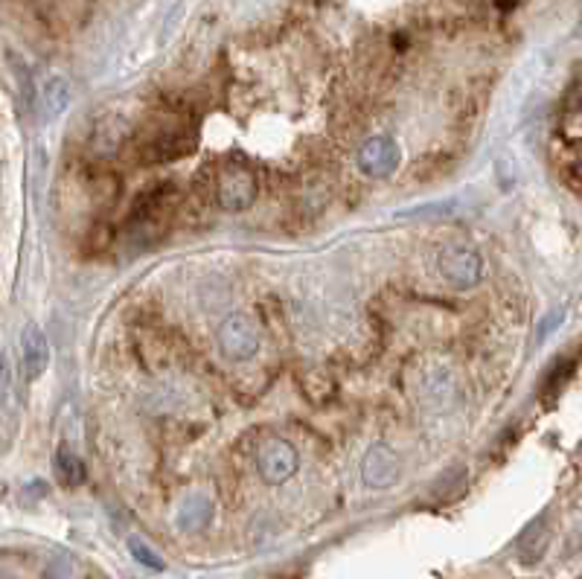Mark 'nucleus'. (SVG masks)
Wrapping results in <instances>:
<instances>
[{"label":"nucleus","mask_w":582,"mask_h":579,"mask_svg":"<svg viewBox=\"0 0 582 579\" xmlns=\"http://www.w3.org/2000/svg\"><path fill=\"white\" fill-rule=\"evenodd\" d=\"M196 149V131L189 126H163L155 134H149L146 140L137 146V160L141 163H170L189 155Z\"/></svg>","instance_id":"f257e3e1"},{"label":"nucleus","mask_w":582,"mask_h":579,"mask_svg":"<svg viewBox=\"0 0 582 579\" xmlns=\"http://www.w3.org/2000/svg\"><path fill=\"white\" fill-rule=\"evenodd\" d=\"M218 350L225 352L230 362H247L259 350V326L254 323L251 314L233 312L228 321L218 326Z\"/></svg>","instance_id":"f03ea898"},{"label":"nucleus","mask_w":582,"mask_h":579,"mask_svg":"<svg viewBox=\"0 0 582 579\" xmlns=\"http://www.w3.org/2000/svg\"><path fill=\"white\" fill-rule=\"evenodd\" d=\"M440 274L457 288H472L483 280V259L466 245H446L437 256Z\"/></svg>","instance_id":"7ed1b4c3"},{"label":"nucleus","mask_w":582,"mask_h":579,"mask_svg":"<svg viewBox=\"0 0 582 579\" xmlns=\"http://www.w3.org/2000/svg\"><path fill=\"white\" fill-rule=\"evenodd\" d=\"M175 198H178V189L170 181H160L155 187L143 189L131 204L129 227H155L163 218H170Z\"/></svg>","instance_id":"20e7f679"},{"label":"nucleus","mask_w":582,"mask_h":579,"mask_svg":"<svg viewBox=\"0 0 582 579\" xmlns=\"http://www.w3.org/2000/svg\"><path fill=\"white\" fill-rule=\"evenodd\" d=\"M216 198L228 213H242L257 198V178L247 167H228L218 175Z\"/></svg>","instance_id":"39448f33"},{"label":"nucleus","mask_w":582,"mask_h":579,"mask_svg":"<svg viewBox=\"0 0 582 579\" xmlns=\"http://www.w3.org/2000/svg\"><path fill=\"white\" fill-rule=\"evenodd\" d=\"M402 163V151L396 146L393 137L387 134H376L364 140V146L358 149V169H362L367 178H387L399 169Z\"/></svg>","instance_id":"423d86ee"},{"label":"nucleus","mask_w":582,"mask_h":579,"mask_svg":"<svg viewBox=\"0 0 582 579\" xmlns=\"http://www.w3.org/2000/svg\"><path fill=\"white\" fill-rule=\"evenodd\" d=\"M257 466L266 484H286L297 472V451L286 439H268L257 454Z\"/></svg>","instance_id":"0eeeda50"},{"label":"nucleus","mask_w":582,"mask_h":579,"mask_svg":"<svg viewBox=\"0 0 582 579\" xmlns=\"http://www.w3.org/2000/svg\"><path fill=\"white\" fill-rule=\"evenodd\" d=\"M362 472L367 487L387 489L399 480V458L387 446H373L362 460Z\"/></svg>","instance_id":"6e6552de"},{"label":"nucleus","mask_w":582,"mask_h":579,"mask_svg":"<svg viewBox=\"0 0 582 579\" xmlns=\"http://www.w3.org/2000/svg\"><path fill=\"white\" fill-rule=\"evenodd\" d=\"M21 352H24V370L26 379L35 381L47 373L50 367V341L41 333L38 323H26L24 335H21Z\"/></svg>","instance_id":"1a4fd4ad"},{"label":"nucleus","mask_w":582,"mask_h":579,"mask_svg":"<svg viewBox=\"0 0 582 579\" xmlns=\"http://www.w3.org/2000/svg\"><path fill=\"white\" fill-rule=\"evenodd\" d=\"M548 542H550V530H548V518L542 516L538 521H533L528 530H524L521 542H519V559L524 565H536L538 559L545 556Z\"/></svg>","instance_id":"9d476101"},{"label":"nucleus","mask_w":582,"mask_h":579,"mask_svg":"<svg viewBox=\"0 0 582 579\" xmlns=\"http://www.w3.org/2000/svg\"><path fill=\"white\" fill-rule=\"evenodd\" d=\"M71 105V85H67L64 76H50L44 82V91H41V111H44V120H55L67 111Z\"/></svg>","instance_id":"9b49d317"},{"label":"nucleus","mask_w":582,"mask_h":579,"mask_svg":"<svg viewBox=\"0 0 582 579\" xmlns=\"http://www.w3.org/2000/svg\"><path fill=\"white\" fill-rule=\"evenodd\" d=\"M55 472H59V480L64 487L85 484V463H82L67 446H59V451H55Z\"/></svg>","instance_id":"f8f14e48"},{"label":"nucleus","mask_w":582,"mask_h":579,"mask_svg":"<svg viewBox=\"0 0 582 579\" xmlns=\"http://www.w3.org/2000/svg\"><path fill=\"white\" fill-rule=\"evenodd\" d=\"M207 518H210V501L201 498V495H192L189 501H184L181 513H178V524H181L184 530L204 527Z\"/></svg>","instance_id":"ddd939ff"},{"label":"nucleus","mask_w":582,"mask_h":579,"mask_svg":"<svg viewBox=\"0 0 582 579\" xmlns=\"http://www.w3.org/2000/svg\"><path fill=\"white\" fill-rule=\"evenodd\" d=\"M466 489V468L463 466H454V468H449V472H442L440 478H437V484H434V498H440V501H451V498H457Z\"/></svg>","instance_id":"4468645a"},{"label":"nucleus","mask_w":582,"mask_h":579,"mask_svg":"<svg viewBox=\"0 0 582 579\" xmlns=\"http://www.w3.org/2000/svg\"><path fill=\"white\" fill-rule=\"evenodd\" d=\"M91 189H93V198L100 201L102 207H111L117 201L120 196V181H117V175H111V172H102V175H96L93 181H91Z\"/></svg>","instance_id":"2eb2a0df"},{"label":"nucleus","mask_w":582,"mask_h":579,"mask_svg":"<svg viewBox=\"0 0 582 579\" xmlns=\"http://www.w3.org/2000/svg\"><path fill=\"white\" fill-rule=\"evenodd\" d=\"M303 393L309 396V402L321 405V402H329V399H332V393H335V384H332V379H326V376L312 373V376L303 379Z\"/></svg>","instance_id":"dca6fc26"},{"label":"nucleus","mask_w":582,"mask_h":579,"mask_svg":"<svg viewBox=\"0 0 582 579\" xmlns=\"http://www.w3.org/2000/svg\"><path fill=\"white\" fill-rule=\"evenodd\" d=\"M129 550H131V556H134L137 562L146 565V568H151V571H163V568H166L163 559H160L143 539H129Z\"/></svg>","instance_id":"f3484780"},{"label":"nucleus","mask_w":582,"mask_h":579,"mask_svg":"<svg viewBox=\"0 0 582 579\" xmlns=\"http://www.w3.org/2000/svg\"><path fill=\"white\" fill-rule=\"evenodd\" d=\"M12 393H15V379H12V362L6 352H0V405H12Z\"/></svg>","instance_id":"a211bd4d"},{"label":"nucleus","mask_w":582,"mask_h":579,"mask_svg":"<svg viewBox=\"0 0 582 579\" xmlns=\"http://www.w3.org/2000/svg\"><path fill=\"white\" fill-rule=\"evenodd\" d=\"M12 62H15V79H18V85H21L24 105H26V108H33V102H35V88H33L30 71H26V64H24L21 59H12Z\"/></svg>","instance_id":"6ab92c4d"},{"label":"nucleus","mask_w":582,"mask_h":579,"mask_svg":"<svg viewBox=\"0 0 582 579\" xmlns=\"http://www.w3.org/2000/svg\"><path fill=\"white\" fill-rule=\"evenodd\" d=\"M562 318H565L562 312H557V314H550V318H545V323L538 326V341H545V338L550 335V329H557V326L562 323Z\"/></svg>","instance_id":"aec40b11"},{"label":"nucleus","mask_w":582,"mask_h":579,"mask_svg":"<svg viewBox=\"0 0 582 579\" xmlns=\"http://www.w3.org/2000/svg\"><path fill=\"white\" fill-rule=\"evenodd\" d=\"M577 167H579V172H582V151H579V158H577Z\"/></svg>","instance_id":"412c9836"}]
</instances>
